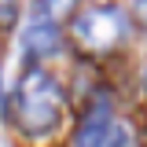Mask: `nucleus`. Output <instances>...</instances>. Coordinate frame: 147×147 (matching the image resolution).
I'll return each mask as SVG.
<instances>
[{"label":"nucleus","mask_w":147,"mask_h":147,"mask_svg":"<svg viewBox=\"0 0 147 147\" xmlns=\"http://www.w3.org/2000/svg\"><path fill=\"white\" fill-rule=\"evenodd\" d=\"M59 110H63V88L52 74L44 70H26L22 81H18V96H15V121L22 132L30 136H40L55 129L59 121Z\"/></svg>","instance_id":"nucleus-1"},{"label":"nucleus","mask_w":147,"mask_h":147,"mask_svg":"<svg viewBox=\"0 0 147 147\" xmlns=\"http://www.w3.org/2000/svg\"><path fill=\"white\" fill-rule=\"evenodd\" d=\"M107 136H110V103L99 99L88 110V118L81 121L77 136H74V147H107Z\"/></svg>","instance_id":"nucleus-3"},{"label":"nucleus","mask_w":147,"mask_h":147,"mask_svg":"<svg viewBox=\"0 0 147 147\" xmlns=\"http://www.w3.org/2000/svg\"><path fill=\"white\" fill-rule=\"evenodd\" d=\"M132 18L147 30V0H132Z\"/></svg>","instance_id":"nucleus-7"},{"label":"nucleus","mask_w":147,"mask_h":147,"mask_svg":"<svg viewBox=\"0 0 147 147\" xmlns=\"http://www.w3.org/2000/svg\"><path fill=\"white\" fill-rule=\"evenodd\" d=\"M18 18V0H0V30H11Z\"/></svg>","instance_id":"nucleus-6"},{"label":"nucleus","mask_w":147,"mask_h":147,"mask_svg":"<svg viewBox=\"0 0 147 147\" xmlns=\"http://www.w3.org/2000/svg\"><path fill=\"white\" fill-rule=\"evenodd\" d=\"M22 44H26V52L37 55V59H44V55L59 52V30H55V22H48V18L33 15L30 30L22 33Z\"/></svg>","instance_id":"nucleus-4"},{"label":"nucleus","mask_w":147,"mask_h":147,"mask_svg":"<svg viewBox=\"0 0 147 147\" xmlns=\"http://www.w3.org/2000/svg\"><path fill=\"white\" fill-rule=\"evenodd\" d=\"M74 7H77V0H37L33 15L48 18V22H66V18H74Z\"/></svg>","instance_id":"nucleus-5"},{"label":"nucleus","mask_w":147,"mask_h":147,"mask_svg":"<svg viewBox=\"0 0 147 147\" xmlns=\"http://www.w3.org/2000/svg\"><path fill=\"white\" fill-rule=\"evenodd\" d=\"M74 33L81 40V48L103 55V52H110V48L125 37V22H121V15H118L114 7H92V11H85V15L77 18Z\"/></svg>","instance_id":"nucleus-2"}]
</instances>
